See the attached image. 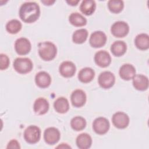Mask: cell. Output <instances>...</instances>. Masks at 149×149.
I'll return each instance as SVG.
<instances>
[{
  "label": "cell",
  "mask_w": 149,
  "mask_h": 149,
  "mask_svg": "<svg viewBox=\"0 0 149 149\" xmlns=\"http://www.w3.org/2000/svg\"><path fill=\"white\" fill-rule=\"evenodd\" d=\"M69 21L71 24L76 27L83 26L87 23L86 19L77 12L71 13L69 17Z\"/></svg>",
  "instance_id": "d4e9b609"
},
{
  "label": "cell",
  "mask_w": 149,
  "mask_h": 149,
  "mask_svg": "<svg viewBox=\"0 0 149 149\" xmlns=\"http://www.w3.org/2000/svg\"><path fill=\"white\" fill-rule=\"evenodd\" d=\"M0 60V69L5 70L8 68L10 63L8 56L3 54H1Z\"/></svg>",
  "instance_id": "f546056e"
},
{
  "label": "cell",
  "mask_w": 149,
  "mask_h": 149,
  "mask_svg": "<svg viewBox=\"0 0 149 149\" xmlns=\"http://www.w3.org/2000/svg\"><path fill=\"white\" fill-rule=\"evenodd\" d=\"M88 37V31L84 29L76 30L72 36V40L76 44H82L86 41Z\"/></svg>",
  "instance_id": "484cf974"
},
{
  "label": "cell",
  "mask_w": 149,
  "mask_h": 149,
  "mask_svg": "<svg viewBox=\"0 0 149 149\" xmlns=\"http://www.w3.org/2000/svg\"><path fill=\"white\" fill-rule=\"evenodd\" d=\"M72 105L77 108L83 106L86 101V95L85 93L80 89H77L73 91L70 97Z\"/></svg>",
  "instance_id": "4fadbf2b"
},
{
  "label": "cell",
  "mask_w": 149,
  "mask_h": 149,
  "mask_svg": "<svg viewBox=\"0 0 149 149\" xmlns=\"http://www.w3.org/2000/svg\"><path fill=\"white\" fill-rule=\"evenodd\" d=\"M127 49V45L123 41H115L111 47V51L113 55L120 56L125 54Z\"/></svg>",
  "instance_id": "603a6c76"
},
{
  "label": "cell",
  "mask_w": 149,
  "mask_h": 149,
  "mask_svg": "<svg viewBox=\"0 0 149 149\" xmlns=\"http://www.w3.org/2000/svg\"><path fill=\"white\" fill-rule=\"evenodd\" d=\"M54 107L57 112L65 113L68 112L69 109V104L68 100L65 97H59L55 101Z\"/></svg>",
  "instance_id": "7402d4cb"
},
{
  "label": "cell",
  "mask_w": 149,
  "mask_h": 149,
  "mask_svg": "<svg viewBox=\"0 0 149 149\" xmlns=\"http://www.w3.org/2000/svg\"><path fill=\"white\" fill-rule=\"evenodd\" d=\"M70 126L73 130L76 131H80L85 128L86 126V121L85 119L81 116H75L70 121Z\"/></svg>",
  "instance_id": "4316f807"
},
{
  "label": "cell",
  "mask_w": 149,
  "mask_h": 149,
  "mask_svg": "<svg viewBox=\"0 0 149 149\" xmlns=\"http://www.w3.org/2000/svg\"><path fill=\"white\" fill-rule=\"evenodd\" d=\"M31 48V43L26 38H19L15 41V49L19 55H23L27 54L30 51Z\"/></svg>",
  "instance_id": "30bf717a"
},
{
  "label": "cell",
  "mask_w": 149,
  "mask_h": 149,
  "mask_svg": "<svg viewBox=\"0 0 149 149\" xmlns=\"http://www.w3.org/2000/svg\"><path fill=\"white\" fill-rule=\"evenodd\" d=\"M108 7L112 13H118L122 10L124 7V3L122 1L110 0L108 2Z\"/></svg>",
  "instance_id": "f1b7e54d"
},
{
  "label": "cell",
  "mask_w": 149,
  "mask_h": 149,
  "mask_svg": "<svg viewBox=\"0 0 149 149\" xmlns=\"http://www.w3.org/2000/svg\"><path fill=\"white\" fill-rule=\"evenodd\" d=\"M32 61L27 58H17L13 62L15 70L21 74L29 73L33 69Z\"/></svg>",
  "instance_id": "3957f363"
},
{
  "label": "cell",
  "mask_w": 149,
  "mask_h": 149,
  "mask_svg": "<svg viewBox=\"0 0 149 149\" xmlns=\"http://www.w3.org/2000/svg\"><path fill=\"white\" fill-rule=\"evenodd\" d=\"M136 47L141 50H146L149 48V37L148 34L141 33L138 34L134 39Z\"/></svg>",
  "instance_id": "44dd1931"
},
{
  "label": "cell",
  "mask_w": 149,
  "mask_h": 149,
  "mask_svg": "<svg viewBox=\"0 0 149 149\" xmlns=\"http://www.w3.org/2000/svg\"><path fill=\"white\" fill-rule=\"evenodd\" d=\"M133 79L134 87L139 91L146 90L148 87V77L143 74H136Z\"/></svg>",
  "instance_id": "e0dca14e"
},
{
  "label": "cell",
  "mask_w": 149,
  "mask_h": 149,
  "mask_svg": "<svg viewBox=\"0 0 149 149\" xmlns=\"http://www.w3.org/2000/svg\"><path fill=\"white\" fill-rule=\"evenodd\" d=\"M96 5L94 1L84 0L80 4V10L85 15H92L95 9Z\"/></svg>",
  "instance_id": "cb8c5ba5"
},
{
  "label": "cell",
  "mask_w": 149,
  "mask_h": 149,
  "mask_svg": "<svg viewBox=\"0 0 149 149\" xmlns=\"http://www.w3.org/2000/svg\"><path fill=\"white\" fill-rule=\"evenodd\" d=\"M120 77L125 80H130L136 75V69L131 64L125 63L122 65L119 71Z\"/></svg>",
  "instance_id": "9a60e30c"
},
{
  "label": "cell",
  "mask_w": 149,
  "mask_h": 149,
  "mask_svg": "<svg viewBox=\"0 0 149 149\" xmlns=\"http://www.w3.org/2000/svg\"><path fill=\"white\" fill-rule=\"evenodd\" d=\"M35 81L39 87L47 88L51 83V77L50 75L44 71H41L37 73L35 76Z\"/></svg>",
  "instance_id": "2e32d148"
},
{
  "label": "cell",
  "mask_w": 149,
  "mask_h": 149,
  "mask_svg": "<svg viewBox=\"0 0 149 149\" xmlns=\"http://www.w3.org/2000/svg\"><path fill=\"white\" fill-rule=\"evenodd\" d=\"M107 41L105 34L101 31H95L93 32L90 37L89 42L91 47L94 48H100L104 46Z\"/></svg>",
  "instance_id": "ba28073f"
},
{
  "label": "cell",
  "mask_w": 149,
  "mask_h": 149,
  "mask_svg": "<svg viewBox=\"0 0 149 149\" xmlns=\"http://www.w3.org/2000/svg\"><path fill=\"white\" fill-rule=\"evenodd\" d=\"M57 148H71L70 146H68L67 144H61L60 145H59L58 146L56 147Z\"/></svg>",
  "instance_id": "d6a6232c"
},
{
  "label": "cell",
  "mask_w": 149,
  "mask_h": 149,
  "mask_svg": "<svg viewBox=\"0 0 149 149\" xmlns=\"http://www.w3.org/2000/svg\"><path fill=\"white\" fill-rule=\"evenodd\" d=\"M38 54L44 61H49L54 59L56 55L57 48L54 44L49 41L40 42L38 45Z\"/></svg>",
  "instance_id": "7a4b0ae2"
},
{
  "label": "cell",
  "mask_w": 149,
  "mask_h": 149,
  "mask_svg": "<svg viewBox=\"0 0 149 149\" xmlns=\"http://www.w3.org/2000/svg\"><path fill=\"white\" fill-rule=\"evenodd\" d=\"M7 148H20V145L19 142L16 140H10L7 146Z\"/></svg>",
  "instance_id": "4dcf8cb0"
},
{
  "label": "cell",
  "mask_w": 149,
  "mask_h": 149,
  "mask_svg": "<svg viewBox=\"0 0 149 149\" xmlns=\"http://www.w3.org/2000/svg\"><path fill=\"white\" fill-rule=\"evenodd\" d=\"M115 81L114 74L109 71H105L101 73L98 76V82L102 88L107 89L112 87Z\"/></svg>",
  "instance_id": "8992f818"
},
{
  "label": "cell",
  "mask_w": 149,
  "mask_h": 149,
  "mask_svg": "<svg viewBox=\"0 0 149 149\" xmlns=\"http://www.w3.org/2000/svg\"><path fill=\"white\" fill-rule=\"evenodd\" d=\"M66 2L72 6H75L79 2V1H67Z\"/></svg>",
  "instance_id": "1f68e13d"
},
{
  "label": "cell",
  "mask_w": 149,
  "mask_h": 149,
  "mask_svg": "<svg viewBox=\"0 0 149 149\" xmlns=\"http://www.w3.org/2000/svg\"><path fill=\"white\" fill-rule=\"evenodd\" d=\"M41 137V130L40 128L34 125L27 127L24 132V138L30 144L37 143Z\"/></svg>",
  "instance_id": "277c9868"
},
{
  "label": "cell",
  "mask_w": 149,
  "mask_h": 149,
  "mask_svg": "<svg viewBox=\"0 0 149 149\" xmlns=\"http://www.w3.org/2000/svg\"><path fill=\"white\" fill-rule=\"evenodd\" d=\"M41 2L44 3L45 5H51L55 2V1H41Z\"/></svg>",
  "instance_id": "836d02e7"
},
{
  "label": "cell",
  "mask_w": 149,
  "mask_h": 149,
  "mask_svg": "<svg viewBox=\"0 0 149 149\" xmlns=\"http://www.w3.org/2000/svg\"><path fill=\"white\" fill-rule=\"evenodd\" d=\"M75 65L70 61H64L59 66L60 74L65 77H72L76 72Z\"/></svg>",
  "instance_id": "5bb4252c"
},
{
  "label": "cell",
  "mask_w": 149,
  "mask_h": 149,
  "mask_svg": "<svg viewBox=\"0 0 149 149\" xmlns=\"http://www.w3.org/2000/svg\"><path fill=\"white\" fill-rule=\"evenodd\" d=\"M95 76L94 70L90 68H84L81 69L78 74L79 80L84 83L90 82Z\"/></svg>",
  "instance_id": "d6986e66"
},
{
  "label": "cell",
  "mask_w": 149,
  "mask_h": 149,
  "mask_svg": "<svg viewBox=\"0 0 149 149\" xmlns=\"http://www.w3.org/2000/svg\"><path fill=\"white\" fill-rule=\"evenodd\" d=\"M94 61L100 67L105 68L109 65L111 58L109 54L105 51H99L94 55Z\"/></svg>",
  "instance_id": "7c38bea8"
},
{
  "label": "cell",
  "mask_w": 149,
  "mask_h": 149,
  "mask_svg": "<svg viewBox=\"0 0 149 149\" xmlns=\"http://www.w3.org/2000/svg\"><path fill=\"white\" fill-rule=\"evenodd\" d=\"M40 15L38 5L34 2H27L23 3L19 9V16L24 22L30 23L36 22Z\"/></svg>",
  "instance_id": "6da1fadb"
},
{
  "label": "cell",
  "mask_w": 149,
  "mask_h": 149,
  "mask_svg": "<svg viewBox=\"0 0 149 149\" xmlns=\"http://www.w3.org/2000/svg\"><path fill=\"white\" fill-rule=\"evenodd\" d=\"M111 31L115 37L122 38L128 34L129 31V26L125 22L118 21L112 25Z\"/></svg>",
  "instance_id": "5b68a950"
},
{
  "label": "cell",
  "mask_w": 149,
  "mask_h": 149,
  "mask_svg": "<svg viewBox=\"0 0 149 149\" xmlns=\"http://www.w3.org/2000/svg\"><path fill=\"white\" fill-rule=\"evenodd\" d=\"M109 126L110 125L108 120L104 117L96 118L93 123V129L98 134H105L108 131Z\"/></svg>",
  "instance_id": "52a82bcc"
},
{
  "label": "cell",
  "mask_w": 149,
  "mask_h": 149,
  "mask_svg": "<svg viewBox=\"0 0 149 149\" xmlns=\"http://www.w3.org/2000/svg\"><path fill=\"white\" fill-rule=\"evenodd\" d=\"M22 23L16 19H12L9 21L6 25L7 31L10 34H16L22 29Z\"/></svg>",
  "instance_id": "83f0119b"
},
{
  "label": "cell",
  "mask_w": 149,
  "mask_h": 149,
  "mask_svg": "<svg viewBox=\"0 0 149 149\" xmlns=\"http://www.w3.org/2000/svg\"><path fill=\"white\" fill-rule=\"evenodd\" d=\"M92 144V139L87 133H81L76 138V144L78 148L80 149H87L91 147Z\"/></svg>",
  "instance_id": "ffe728a7"
},
{
  "label": "cell",
  "mask_w": 149,
  "mask_h": 149,
  "mask_svg": "<svg viewBox=\"0 0 149 149\" xmlns=\"http://www.w3.org/2000/svg\"><path fill=\"white\" fill-rule=\"evenodd\" d=\"M113 125L118 129L126 128L129 123V118L128 115L123 112H117L115 113L112 118Z\"/></svg>",
  "instance_id": "9c48e42d"
},
{
  "label": "cell",
  "mask_w": 149,
  "mask_h": 149,
  "mask_svg": "<svg viewBox=\"0 0 149 149\" xmlns=\"http://www.w3.org/2000/svg\"><path fill=\"white\" fill-rule=\"evenodd\" d=\"M49 107L48 101L44 98L40 97L35 101L33 109L36 113L38 115H44L48 112Z\"/></svg>",
  "instance_id": "ac0fdd59"
},
{
  "label": "cell",
  "mask_w": 149,
  "mask_h": 149,
  "mask_svg": "<svg viewBox=\"0 0 149 149\" xmlns=\"http://www.w3.org/2000/svg\"><path fill=\"white\" fill-rule=\"evenodd\" d=\"M61 134L59 130L54 127L46 129L44 133V139L45 141L48 144H56L60 139Z\"/></svg>",
  "instance_id": "8fae6325"
}]
</instances>
